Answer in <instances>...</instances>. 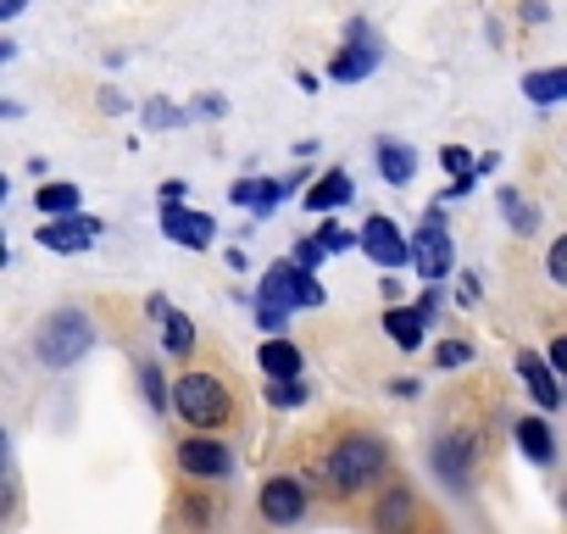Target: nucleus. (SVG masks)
I'll list each match as a JSON object with an SVG mask.
<instances>
[{
  "instance_id": "11",
  "label": "nucleus",
  "mask_w": 567,
  "mask_h": 534,
  "mask_svg": "<svg viewBox=\"0 0 567 534\" xmlns=\"http://www.w3.org/2000/svg\"><path fill=\"white\" fill-rule=\"evenodd\" d=\"M373 68H379V45H373V34L357 23V29H351V51H340L329 73H334L340 84H357V79H368Z\"/></svg>"
},
{
  "instance_id": "27",
  "label": "nucleus",
  "mask_w": 567,
  "mask_h": 534,
  "mask_svg": "<svg viewBox=\"0 0 567 534\" xmlns=\"http://www.w3.org/2000/svg\"><path fill=\"white\" fill-rule=\"evenodd\" d=\"M545 274H550L556 290H567V234L550 239V250H545Z\"/></svg>"
},
{
  "instance_id": "10",
  "label": "nucleus",
  "mask_w": 567,
  "mask_h": 534,
  "mask_svg": "<svg viewBox=\"0 0 567 534\" xmlns=\"http://www.w3.org/2000/svg\"><path fill=\"white\" fill-rule=\"evenodd\" d=\"M517 379L528 384V396H534V407H539V412H556V407H561V384H556L561 373L550 368V357L523 351V357H517Z\"/></svg>"
},
{
  "instance_id": "24",
  "label": "nucleus",
  "mask_w": 567,
  "mask_h": 534,
  "mask_svg": "<svg viewBox=\"0 0 567 534\" xmlns=\"http://www.w3.org/2000/svg\"><path fill=\"white\" fill-rule=\"evenodd\" d=\"M301 401H307V384H301V379H267V407L296 412Z\"/></svg>"
},
{
  "instance_id": "20",
  "label": "nucleus",
  "mask_w": 567,
  "mask_h": 534,
  "mask_svg": "<svg viewBox=\"0 0 567 534\" xmlns=\"http://www.w3.org/2000/svg\"><path fill=\"white\" fill-rule=\"evenodd\" d=\"M501 217H506L512 234H534V228H539V206L523 201L517 189H501Z\"/></svg>"
},
{
  "instance_id": "4",
  "label": "nucleus",
  "mask_w": 567,
  "mask_h": 534,
  "mask_svg": "<svg viewBox=\"0 0 567 534\" xmlns=\"http://www.w3.org/2000/svg\"><path fill=\"white\" fill-rule=\"evenodd\" d=\"M412 267L429 279V285H440V279H451V267H456V245H451V228H445V217H440V206L417 223V234H412Z\"/></svg>"
},
{
  "instance_id": "16",
  "label": "nucleus",
  "mask_w": 567,
  "mask_h": 534,
  "mask_svg": "<svg viewBox=\"0 0 567 534\" xmlns=\"http://www.w3.org/2000/svg\"><path fill=\"white\" fill-rule=\"evenodd\" d=\"M379 173H384V184L406 189V184L417 178V151H412V145H395V140H384V145H379Z\"/></svg>"
},
{
  "instance_id": "33",
  "label": "nucleus",
  "mask_w": 567,
  "mask_h": 534,
  "mask_svg": "<svg viewBox=\"0 0 567 534\" xmlns=\"http://www.w3.org/2000/svg\"><path fill=\"white\" fill-rule=\"evenodd\" d=\"M417 307H423V318H440V290H429V296H423Z\"/></svg>"
},
{
  "instance_id": "18",
  "label": "nucleus",
  "mask_w": 567,
  "mask_h": 534,
  "mask_svg": "<svg viewBox=\"0 0 567 534\" xmlns=\"http://www.w3.org/2000/svg\"><path fill=\"white\" fill-rule=\"evenodd\" d=\"M523 95H528L534 106H556V101H567V68H534V73L523 79Z\"/></svg>"
},
{
  "instance_id": "25",
  "label": "nucleus",
  "mask_w": 567,
  "mask_h": 534,
  "mask_svg": "<svg viewBox=\"0 0 567 534\" xmlns=\"http://www.w3.org/2000/svg\"><path fill=\"white\" fill-rule=\"evenodd\" d=\"M440 162H445V173H456V178H478V173H484V156H473V151H462V145H445Z\"/></svg>"
},
{
  "instance_id": "6",
  "label": "nucleus",
  "mask_w": 567,
  "mask_h": 534,
  "mask_svg": "<svg viewBox=\"0 0 567 534\" xmlns=\"http://www.w3.org/2000/svg\"><path fill=\"white\" fill-rule=\"evenodd\" d=\"M178 473H189V479H228L234 473V451L223 440H212V434H189V440H178Z\"/></svg>"
},
{
  "instance_id": "17",
  "label": "nucleus",
  "mask_w": 567,
  "mask_h": 534,
  "mask_svg": "<svg viewBox=\"0 0 567 534\" xmlns=\"http://www.w3.org/2000/svg\"><path fill=\"white\" fill-rule=\"evenodd\" d=\"M423 324H429L423 307H390V312H384V335H390L401 351H417V346H423Z\"/></svg>"
},
{
  "instance_id": "26",
  "label": "nucleus",
  "mask_w": 567,
  "mask_h": 534,
  "mask_svg": "<svg viewBox=\"0 0 567 534\" xmlns=\"http://www.w3.org/2000/svg\"><path fill=\"white\" fill-rule=\"evenodd\" d=\"M467 362H473V346H467V340H440V346H434V368H440V373H445V368L456 373V368H467Z\"/></svg>"
},
{
  "instance_id": "2",
  "label": "nucleus",
  "mask_w": 567,
  "mask_h": 534,
  "mask_svg": "<svg viewBox=\"0 0 567 534\" xmlns=\"http://www.w3.org/2000/svg\"><path fill=\"white\" fill-rule=\"evenodd\" d=\"M90 351H95V324H90L79 307L51 312V318L40 324V335H34V357H40V368H73V362L90 357Z\"/></svg>"
},
{
  "instance_id": "15",
  "label": "nucleus",
  "mask_w": 567,
  "mask_h": 534,
  "mask_svg": "<svg viewBox=\"0 0 567 534\" xmlns=\"http://www.w3.org/2000/svg\"><path fill=\"white\" fill-rule=\"evenodd\" d=\"M517 445H523V456L534 468H550L556 462V434H550L545 418H517Z\"/></svg>"
},
{
  "instance_id": "28",
  "label": "nucleus",
  "mask_w": 567,
  "mask_h": 534,
  "mask_svg": "<svg viewBox=\"0 0 567 534\" xmlns=\"http://www.w3.org/2000/svg\"><path fill=\"white\" fill-rule=\"evenodd\" d=\"M329 250H351V245H362V234H351V228H334V223H323V234H318Z\"/></svg>"
},
{
  "instance_id": "29",
  "label": "nucleus",
  "mask_w": 567,
  "mask_h": 534,
  "mask_svg": "<svg viewBox=\"0 0 567 534\" xmlns=\"http://www.w3.org/2000/svg\"><path fill=\"white\" fill-rule=\"evenodd\" d=\"M145 123H151V129H167V123H178V112H173L167 101H151V106H145Z\"/></svg>"
},
{
  "instance_id": "12",
  "label": "nucleus",
  "mask_w": 567,
  "mask_h": 534,
  "mask_svg": "<svg viewBox=\"0 0 567 534\" xmlns=\"http://www.w3.org/2000/svg\"><path fill=\"white\" fill-rule=\"evenodd\" d=\"M357 195V178L346 167H329L318 184H307V212H340Z\"/></svg>"
},
{
  "instance_id": "21",
  "label": "nucleus",
  "mask_w": 567,
  "mask_h": 534,
  "mask_svg": "<svg viewBox=\"0 0 567 534\" xmlns=\"http://www.w3.org/2000/svg\"><path fill=\"white\" fill-rule=\"evenodd\" d=\"M162 346H167V357H189L195 351V324L184 318V312H162Z\"/></svg>"
},
{
  "instance_id": "31",
  "label": "nucleus",
  "mask_w": 567,
  "mask_h": 534,
  "mask_svg": "<svg viewBox=\"0 0 567 534\" xmlns=\"http://www.w3.org/2000/svg\"><path fill=\"white\" fill-rule=\"evenodd\" d=\"M545 357H550V368H556V373H561V379H567V335H556V340H550V351H545Z\"/></svg>"
},
{
  "instance_id": "9",
  "label": "nucleus",
  "mask_w": 567,
  "mask_h": 534,
  "mask_svg": "<svg viewBox=\"0 0 567 534\" xmlns=\"http://www.w3.org/2000/svg\"><path fill=\"white\" fill-rule=\"evenodd\" d=\"M162 234H167L173 245H184V250H206L212 234H217V223H212L206 212H195V206H167V212H162Z\"/></svg>"
},
{
  "instance_id": "7",
  "label": "nucleus",
  "mask_w": 567,
  "mask_h": 534,
  "mask_svg": "<svg viewBox=\"0 0 567 534\" xmlns=\"http://www.w3.org/2000/svg\"><path fill=\"white\" fill-rule=\"evenodd\" d=\"M34 239H40L45 250H56V256H73V250H90V245L101 239V223L84 217V212H73V217H51V223H40Z\"/></svg>"
},
{
  "instance_id": "3",
  "label": "nucleus",
  "mask_w": 567,
  "mask_h": 534,
  "mask_svg": "<svg viewBox=\"0 0 567 534\" xmlns=\"http://www.w3.org/2000/svg\"><path fill=\"white\" fill-rule=\"evenodd\" d=\"M173 412H178L189 429L212 434V429H223V423L234 418V396H228V384H223L217 373H184V379L173 384Z\"/></svg>"
},
{
  "instance_id": "8",
  "label": "nucleus",
  "mask_w": 567,
  "mask_h": 534,
  "mask_svg": "<svg viewBox=\"0 0 567 534\" xmlns=\"http://www.w3.org/2000/svg\"><path fill=\"white\" fill-rule=\"evenodd\" d=\"M362 250H368L379 267H401V261H412V239H401V223L384 217V212H373V217L362 223Z\"/></svg>"
},
{
  "instance_id": "30",
  "label": "nucleus",
  "mask_w": 567,
  "mask_h": 534,
  "mask_svg": "<svg viewBox=\"0 0 567 534\" xmlns=\"http://www.w3.org/2000/svg\"><path fill=\"white\" fill-rule=\"evenodd\" d=\"M323 250H329L323 239H301V245H296V261H301V267H318V261H323Z\"/></svg>"
},
{
  "instance_id": "19",
  "label": "nucleus",
  "mask_w": 567,
  "mask_h": 534,
  "mask_svg": "<svg viewBox=\"0 0 567 534\" xmlns=\"http://www.w3.org/2000/svg\"><path fill=\"white\" fill-rule=\"evenodd\" d=\"M34 206H40V217H73L79 212V184H40Z\"/></svg>"
},
{
  "instance_id": "23",
  "label": "nucleus",
  "mask_w": 567,
  "mask_h": 534,
  "mask_svg": "<svg viewBox=\"0 0 567 534\" xmlns=\"http://www.w3.org/2000/svg\"><path fill=\"white\" fill-rule=\"evenodd\" d=\"M140 390H145L151 412H167V407H173V390H167V379H162L156 362H140Z\"/></svg>"
},
{
  "instance_id": "1",
  "label": "nucleus",
  "mask_w": 567,
  "mask_h": 534,
  "mask_svg": "<svg viewBox=\"0 0 567 534\" xmlns=\"http://www.w3.org/2000/svg\"><path fill=\"white\" fill-rule=\"evenodd\" d=\"M384 468H390V445H384L379 434H351V440H340V445L329 451V462H323L329 495H357V490H368Z\"/></svg>"
},
{
  "instance_id": "34",
  "label": "nucleus",
  "mask_w": 567,
  "mask_h": 534,
  "mask_svg": "<svg viewBox=\"0 0 567 534\" xmlns=\"http://www.w3.org/2000/svg\"><path fill=\"white\" fill-rule=\"evenodd\" d=\"M23 7H29V0H0V18H18Z\"/></svg>"
},
{
  "instance_id": "22",
  "label": "nucleus",
  "mask_w": 567,
  "mask_h": 534,
  "mask_svg": "<svg viewBox=\"0 0 567 534\" xmlns=\"http://www.w3.org/2000/svg\"><path fill=\"white\" fill-rule=\"evenodd\" d=\"M373 523H379V534H401V528L412 523V490H406V484H401V490H390Z\"/></svg>"
},
{
  "instance_id": "14",
  "label": "nucleus",
  "mask_w": 567,
  "mask_h": 534,
  "mask_svg": "<svg viewBox=\"0 0 567 534\" xmlns=\"http://www.w3.org/2000/svg\"><path fill=\"white\" fill-rule=\"evenodd\" d=\"M256 362H261V379H301V351L290 340H278V335L261 340Z\"/></svg>"
},
{
  "instance_id": "13",
  "label": "nucleus",
  "mask_w": 567,
  "mask_h": 534,
  "mask_svg": "<svg viewBox=\"0 0 567 534\" xmlns=\"http://www.w3.org/2000/svg\"><path fill=\"white\" fill-rule=\"evenodd\" d=\"M467 462H473V445H467L462 434H451V440L434 445V473H440L451 490H467Z\"/></svg>"
},
{
  "instance_id": "5",
  "label": "nucleus",
  "mask_w": 567,
  "mask_h": 534,
  "mask_svg": "<svg viewBox=\"0 0 567 534\" xmlns=\"http://www.w3.org/2000/svg\"><path fill=\"white\" fill-rule=\"evenodd\" d=\"M307 506H312V490H307V479H290V473H272V479L261 484V495H256V512H261L272 528L301 523Z\"/></svg>"
},
{
  "instance_id": "32",
  "label": "nucleus",
  "mask_w": 567,
  "mask_h": 534,
  "mask_svg": "<svg viewBox=\"0 0 567 534\" xmlns=\"http://www.w3.org/2000/svg\"><path fill=\"white\" fill-rule=\"evenodd\" d=\"M162 206H184V178H173V184H162Z\"/></svg>"
}]
</instances>
